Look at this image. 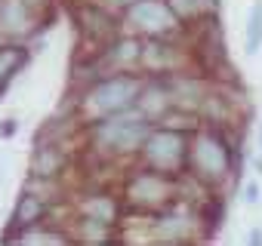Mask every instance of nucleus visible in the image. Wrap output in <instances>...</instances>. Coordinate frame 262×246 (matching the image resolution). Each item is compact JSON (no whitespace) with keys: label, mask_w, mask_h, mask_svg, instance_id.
Here are the masks:
<instances>
[{"label":"nucleus","mask_w":262,"mask_h":246,"mask_svg":"<svg viewBox=\"0 0 262 246\" xmlns=\"http://www.w3.org/2000/svg\"><path fill=\"white\" fill-rule=\"evenodd\" d=\"M4 40H10V37H7V31H4V28H0V43H4Z\"/></svg>","instance_id":"nucleus-23"},{"label":"nucleus","mask_w":262,"mask_h":246,"mask_svg":"<svg viewBox=\"0 0 262 246\" xmlns=\"http://www.w3.org/2000/svg\"><path fill=\"white\" fill-rule=\"evenodd\" d=\"M151 127L155 123L145 114L129 108V111H120V114H111V117H102V120L90 123L86 142H90V151L102 160L136 157V154H142V145H145Z\"/></svg>","instance_id":"nucleus-1"},{"label":"nucleus","mask_w":262,"mask_h":246,"mask_svg":"<svg viewBox=\"0 0 262 246\" xmlns=\"http://www.w3.org/2000/svg\"><path fill=\"white\" fill-rule=\"evenodd\" d=\"M102 7H108V10H126L129 4H133V0H99Z\"/></svg>","instance_id":"nucleus-20"},{"label":"nucleus","mask_w":262,"mask_h":246,"mask_svg":"<svg viewBox=\"0 0 262 246\" xmlns=\"http://www.w3.org/2000/svg\"><path fill=\"white\" fill-rule=\"evenodd\" d=\"M262 46V4H256L247 16V31H244V50L247 56H256Z\"/></svg>","instance_id":"nucleus-17"},{"label":"nucleus","mask_w":262,"mask_h":246,"mask_svg":"<svg viewBox=\"0 0 262 246\" xmlns=\"http://www.w3.org/2000/svg\"><path fill=\"white\" fill-rule=\"evenodd\" d=\"M259 151H262V127H259Z\"/></svg>","instance_id":"nucleus-25"},{"label":"nucleus","mask_w":262,"mask_h":246,"mask_svg":"<svg viewBox=\"0 0 262 246\" xmlns=\"http://www.w3.org/2000/svg\"><path fill=\"white\" fill-rule=\"evenodd\" d=\"M241 197H244V203H247V206H256V203L262 200V188H259V182H256V179H253V182H247Z\"/></svg>","instance_id":"nucleus-18"},{"label":"nucleus","mask_w":262,"mask_h":246,"mask_svg":"<svg viewBox=\"0 0 262 246\" xmlns=\"http://www.w3.org/2000/svg\"><path fill=\"white\" fill-rule=\"evenodd\" d=\"M0 185H4V163H0Z\"/></svg>","instance_id":"nucleus-24"},{"label":"nucleus","mask_w":262,"mask_h":246,"mask_svg":"<svg viewBox=\"0 0 262 246\" xmlns=\"http://www.w3.org/2000/svg\"><path fill=\"white\" fill-rule=\"evenodd\" d=\"M123 22H126L129 34H139L142 40L179 37L182 34V22L170 10L167 0H133V4L123 10Z\"/></svg>","instance_id":"nucleus-6"},{"label":"nucleus","mask_w":262,"mask_h":246,"mask_svg":"<svg viewBox=\"0 0 262 246\" xmlns=\"http://www.w3.org/2000/svg\"><path fill=\"white\" fill-rule=\"evenodd\" d=\"M50 218V200L43 194H37L31 185L19 194L16 206H13V215H10V231L4 234V240H16L22 231L28 228H37Z\"/></svg>","instance_id":"nucleus-9"},{"label":"nucleus","mask_w":262,"mask_h":246,"mask_svg":"<svg viewBox=\"0 0 262 246\" xmlns=\"http://www.w3.org/2000/svg\"><path fill=\"white\" fill-rule=\"evenodd\" d=\"M19 133V120L16 117H4L0 120V139H13Z\"/></svg>","instance_id":"nucleus-19"},{"label":"nucleus","mask_w":262,"mask_h":246,"mask_svg":"<svg viewBox=\"0 0 262 246\" xmlns=\"http://www.w3.org/2000/svg\"><path fill=\"white\" fill-rule=\"evenodd\" d=\"M185 65H188V53L176 43V37H151V40H142V59H139L142 74L167 77V74L185 71Z\"/></svg>","instance_id":"nucleus-7"},{"label":"nucleus","mask_w":262,"mask_h":246,"mask_svg":"<svg viewBox=\"0 0 262 246\" xmlns=\"http://www.w3.org/2000/svg\"><path fill=\"white\" fill-rule=\"evenodd\" d=\"M65 169V151L62 145H37L31 157V176L37 182H53Z\"/></svg>","instance_id":"nucleus-13"},{"label":"nucleus","mask_w":262,"mask_h":246,"mask_svg":"<svg viewBox=\"0 0 262 246\" xmlns=\"http://www.w3.org/2000/svg\"><path fill=\"white\" fill-rule=\"evenodd\" d=\"M77 225L83 228V234L74 237L77 243H105V240H111V231H114V225H108L102 218H90V215H80Z\"/></svg>","instance_id":"nucleus-16"},{"label":"nucleus","mask_w":262,"mask_h":246,"mask_svg":"<svg viewBox=\"0 0 262 246\" xmlns=\"http://www.w3.org/2000/svg\"><path fill=\"white\" fill-rule=\"evenodd\" d=\"M191 127H173V123H155L145 145H142V163L170 176H185L188 169V151H191Z\"/></svg>","instance_id":"nucleus-5"},{"label":"nucleus","mask_w":262,"mask_h":246,"mask_svg":"<svg viewBox=\"0 0 262 246\" xmlns=\"http://www.w3.org/2000/svg\"><path fill=\"white\" fill-rule=\"evenodd\" d=\"M31 62V46L25 40H4L0 43V95L10 89L16 74Z\"/></svg>","instance_id":"nucleus-12"},{"label":"nucleus","mask_w":262,"mask_h":246,"mask_svg":"<svg viewBox=\"0 0 262 246\" xmlns=\"http://www.w3.org/2000/svg\"><path fill=\"white\" fill-rule=\"evenodd\" d=\"M136 111H139V114H145L151 123L167 120V117L176 111V99H173L170 80H167V77L145 74V83H142L139 99H136Z\"/></svg>","instance_id":"nucleus-8"},{"label":"nucleus","mask_w":262,"mask_h":246,"mask_svg":"<svg viewBox=\"0 0 262 246\" xmlns=\"http://www.w3.org/2000/svg\"><path fill=\"white\" fill-rule=\"evenodd\" d=\"M185 173L207 188L225 185L234 176V148L216 123H207V127L191 133V151H188Z\"/></svg>","instance_id":"nucleus-3"},{"label":"nucleus","mask_w":262,"mask_h":246,"mask_svg":"<svg viewBox=\"0 0 262 246\" xmlns=\"http://www.w3.org/2000/svg\"><path fill=\"white\" fill-rule=\"evenodd\" d=\"M142 83H145L142 71H105V74H99L96 80H90L80 89V99H77L80 120L90 127V123H96L102 117L136 108Z\"/></svg>","instance_id":"nucleus-2"},{"label":"nucleus","mask_w":262,"mask_h":246,"mask_svg":"<svg viewBox=\"0 0 262 246\" xmlns=\"http://www.w3.org/2000/svg\"><path fill=\"white\" fill-rule=\"evenodd\" d=\"M179 194H182V176H170L151 166L129 173L123 182V200L129 203V209L145 215L173 209L179 203Z\"/></svg>","instance_id":"nucleus-4"},{"label":"nucleus","mask_w":262,"mask_h":246,"mask_svg":"<svg viewBox=\"0 0 262 246\" xmlns=\"http://www.w3.org/2000/svg\"><path fill=\"white\" fill-rule=\"evenodd\" d=\"M247 240H250L253 246H256V243H262V228H253V231L247 234Z\"/></svg>","instance_id":"nucleus-21"},{"label":"nucleus","mask_w":262,"mask_h":246,"mask_svg":"<svg viewBox=\"0 0 262 246\" xmlns=\"http://www.w3.org/2000/svg\"><path fill=\"white\" fill-rule=\"evenodd\" d=\"M182 25H204L216 16V0H167Z\"/></svg>","instance_id":"nucleus-15"},{"label":"nucleus","mask_w":262,"mask_h":246,"mask_svg":"<svg viewBox=\"0 0 262 246\" xmlns=\"http://www.w3.org/2000/svg\"><path fill=\"white\" fill-rule=\"evenodd\" d=\"M194 228H198V222L191 215L179 212L176 206L151 215V234L161 243H185V240H191V231Z\"/></svg>","instance_id":"nucleus-10"},{"label":"nucleus","mask_w":262,"mask_h":246,"mask_svg":"<svg viewBox=\"0 0 262 246\" xmlns=\"http://www.w3.org/2000/svg\"><path fill=\"white\" fill-rule=\"evenodd\" d=\"M0 28L10 40H22L37 28V16L25 0H0Z\"/></svg>","instance_id":"nucleus-11"},{"label":"nucleus","mask_w":262,"mask_h":246,"mask_svg":"<svg viewBox=\"0 0 262 246\" xmlns=\"http://www.w3.org/2000/svg\"><path fill=\"white\" fill-rule=\"evenodd\" d=\"M77 209H80V215L102 218V222H108V225H117V218H120V203H117V197L102 194V191H90V194H83V200H80Z\"/></svg>","instance_id":"nucleus-14"},{"label":"nucleus","mask_w":262,"mask_h":246,"mask_svg":"<svg viewBox=\"0 0 262 246\" xmlns=\"http://www.w3.org/2000/svg\"><path fill=\"white\" fill-rule=\"evenodd\" d=\"M253 169H256V176H262V157H253Z\"/></svg>","instance_id":"nucleus-22"}]
</instances>
